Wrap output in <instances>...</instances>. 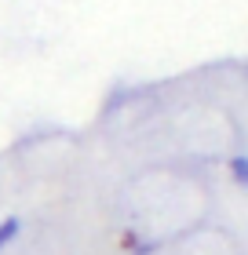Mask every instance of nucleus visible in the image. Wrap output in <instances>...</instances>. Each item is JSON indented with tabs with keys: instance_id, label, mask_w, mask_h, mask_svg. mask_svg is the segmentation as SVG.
<instances>
[{
	"instance_id": "f257e3e1",
	"label": "nucleus",
	"mask_w": 248,
	"mask_h": 255,
	"mask_svg": "<svg viewBox=\"0 0 248 255\" xmlns=\"http://www.w3.org/2000/svg\"><path fill=\"white\" fill-rule=\"evenodd\" d=\"M22 234V219L18 215H7V219H0V252H4L11 241H15Z\"/></svg>"
},
{
	"instance_id": "f03ea898",
	"label": "nucleus",
	"mask_w": 248,
	"mask_h": 255,
	"mask_svg": "<svg viewBox=\"0 0 248 255\" xmlns=\"http://www.w3.org/2000/svg\"><path fill=\"white\" fill-rule=\"evenodd\" d=\"M230 171H234V182H238V186H245V182H248V164H245L241 153L230 160Z\"/></svg>"
}]
</instances>
